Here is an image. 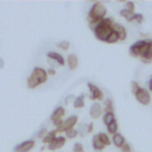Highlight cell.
Here are the masks:
<instances>
[{
  "instance_id": "obj_36",
  "label": "cell",
  "mask_w": 152,
  "mask_h": 152,
  "mask_svg": "<svg viewBox=\"0 0 152 152\" xmlns=\"http://www.w3.org/2000/svg\"><path fill=\"white\" fill-rule=\"evenodd\" d=\"M87 131H88V133H90V132L93 131V124H89V125H87Z\"/></svg>"
},
{
  "instance_id": "obj_22",
  "label": "cell",
  "mask_w": 152,
  "mask_h": 152,
  "mask_svg": "<svg viewBox=\"0 0 152 152\" xmlns=\"http://www.w3.org/2000/svg\"><path fill=\"white\" fill-rule=\"evenodd\" d=\"M114 120H115V116H114V113L113 112H109V113H104L103 114V122L106 124V126H108Z\"/></svg>"
},
{
  "instance_id": "obj_23",
  "label": "cell",
  "mask_w": 152,
  "mask_h": 152,
  "mask_svg": "<svg viewBox=\"0 0 152 152\" xmlns=\"http://www.w3.org/2000/svg\"><path fill=\"white\" fill-rule=\"evenodd\" d=\"M119 40H120V37H119V34H118L115 31H113V32L110 33V36L107 38L106 43H109V44H114V43H116V42H119Z\"/></svg>"
},
{
  "instance_id": "obj_18",
  "label": "cell",
  "mask_w": 152,
  "mask_h": 152,
  "mask_svg": "<svg viewBox=\"0 0 152 152\" xmlns=\"http://www.w3.org/2000/svg\"><path fill=\"white\" fill-rule=\"evenodd\" d=\"M91 145H93V148L95 150V151H102L106 146L100 141V139L97 138V135H94L93 137V142H91Z\"/></svg>"
},
{
  "instance_id": "obj_20",
  "label": "cell",
  "mask_w": 152,
  "mask_h": 152,
  "mask_svg": "<svg viewBox=\"0 0 152 152\" xmlns=\"http://www.w3.org/2000/svg\"><path fill=\"white\" fill-rule=\"evenodd\" d=\"M74 107L76 108V109H78V108H82L83 106H84V95H80V96H77V97H75V100H74Z\"/></svg>"
},
{
  "instance_id": "obj_7",
  "label": "cell",
  "mask_w": 152,
  "mask_h": 152,
  "mask_svg": "<svg viewBox=\"0 0 152 152\" xmlns=\"http://www.w3.org/2000/svg\"><path fill=\"white\" fill-rule=\"evenodd\" d=\"M147 40H138L135 42L134 44L131 45L129 48V53L134 57H140V53H141V50L144 49V46L146 45Z\"/></svg>"
},
{
  "instance_id": "obj_37",
  "label": "cell",
  "mask_w": 152,
  "mask_h": 152,
  "mask_svg": "<svg viewBox=\"0 0 152 152\" xmlns=\"http://www.w3.org/2000/svg\"><path fill=\"white\" fill-rule=\"evenodd\" d=\"M49 74H50V75H53V74H55V70H53V69H50L49 72H48V75H49Z\"/></svg>"
},
{
  "instance_id": "obj_26",
  "label": "cell",
  "mask_w": 152,
  "mask_h": 152,
  "mask_svg": "<svg viewBox=\"0 0 152 152\" xmlns=\"http://www.w3.org/2000/svg\"><path fill=\"white\" fill-rule=\"evenodd\" d=\"M142 20H144V15L140 14V13H135V14L129 19V21H135V23H138V24H141Z\"/></svg>"
},
{
  "instance_id": "obj_28",
  "label": "cell",
  "mask_w": 152,
  "mask_h": 152,
  "mask_svg": "<svg viewBox=\"0 0 152 152\" xmlns=\"http://www.w3.org/2000/svg\"><path fill=\"white\" fill-rule=\"evenodd\" d=\"M72 151L74 152H84V148L82 146L81 142H75L74 144V147H72Z\"/></svg>"
},
{
  "instance_id": "obj_30",
  "label": "cell",
  "mask_w": 152,
  "mask_h": 152,
  "mask_svg": "<svg viewBox=\"0 0 152 152\" xmlns=\"http://www.w3.org/2000/svg\"><path fill=\"white\" fill-rule=\"evenodd\" d=\"M104 104H106V113L113 112V103H112V101H110V100H106Z\"/></svg>"
},
{
  "instance_id": "obj_25",
  "label": "cell",
  "mask_w": 152,
  "mask_h": 152,
  "mask_svg": "<svg viewBox=\"0 0 152 152\" xmlns=\"http://www.w3.org/2000/svg\"><path fill=\"white\" fill-rule=\"evenodd\" d=\"M77 135H78V131L75 129V128H72V129L65 132V138H68V139H75Z\"/></svg>"
},
{
  "instance_id": "obj_16",
  "label": "cell",
  "mask_w": 152,
  "mask_h": 152,
  "mask_svg": "<svg viewBox=\"0 0 152 152\" xmlns=\"http://www.w3.org/2000/svg\"><path fill=\"white\" fill-rule=\"evenodd\" d=\"M112 142L116 146V147H121L125 142H126V140H125V138H124V135H121L120 133H116V134H114L113 135V139H112Z\"/></svg>"
},
{
  "instance_id": "obj_34",
  "label": "cell",
  "mask_w": 152,
  "mask_h": 152,
  "mask_svg": "<svg viewBox=\"0 0 152 152\" xmlns=\"http://www.w3.org/2000/svg\"><path fill=\"white\" fill-rule=\"evenodd\" d=\"M147 88H148V91H150V93H152V76H151V78L148 80V83H147Z\"/></svg>"
},
{
  "instance_id": "obj_10",
  "label": "cell",
  "mask_w": 152,
  "mask_h": 152,
  "mask_svg": "<svg viewBox=\"0 0 152 152\" xmlns=\"http://www.w3.org/2000/svg\"><path fill=\"white\" fill-rule=\"evenodd\" d=\"M34 147V141L33 140H26L20 142L19 145L15 146V152H28Z\"/></svg>"
},
{
  "instance_id": "obj_29",
  "label": "cell",
  "mask_w": 152,
  "mask_h": 152,
  "mask_svg": "<svg viewBox=\"0 0 152 152\" xmlns=\"http://www.w3.org/2000/svg\"><path fill=\"white\" fill-rule=\"evenodd\" d=\"M131 86H132V93L135 95V94H137V91L140 89V87H139V83H138V82H135V81H132Z\"/></svg>"
},
{
  "instance_id": "obj_35",
  "label": "cell",
  "mask_w": 152,
  "mask_h": 152,
  "mask_svg": "<svg viewBox=\"0 0 152 152\" xmlns=\"http://www.w3.org/2000/svg\"><path fill=\"white\" fill-rule=\"evenodd\" d=\"M71 100H75V97H74L72 95H68V97H66V100H65V103H69Z\"/></svg>"
},
{
  "instance_id": "obj_27",
  "label": "cell",
  "mask_w": 152,
  "mask_h": 152,
  "mask_svg": "<svg viewBox=\"0 0 152 152\" xmlns=\"http://www.w3.org/2000/svg\"><path fill=\"white\" fill-rule=\"evenodd\" d=\"M57 46H58L59 49L68 50V49H69V46H70V43H69L68 40H62V42H59V43L57 44Z\"/></svg>"
},
{
  "instance_id": "obj_8",
  "label": "cell",
  "mask_w": 152,
  "mask_h": 152,
  "mask_svg": "<svg viewBox=\"0 0 152 152\" xmlns=\"http://www.w3.org/2000/svg\"><path fill=\"white\" fill-rule=\"evenodd\" d=\"M88 88H89V91H90L89 97L91 100H103V93L97 86H95L93 83H88Z\"/></svg>"
},
{
  "instance_id": "obj_21",
  "label": "cell",
  "mask_w": 152,
  "mask_h": 152,
  "mask_svg": "<svg viewBox=\"0 0 152 152\" xmlns=\"http://www.w3.org/2000/svg\"><path fill=\"white\" fill-rule=\"evenodd\" d=\"M107 131H108V133L109 134H116L118 133V121L116 120H114V121H112L108 126H107Z\"/></svg>"
},
{
  "instance_id": "obj_17",
  "label": "cell",
  "mask_w": 152,
  "mask_h": 152,
  "mask_svg": "<svg viewBox=\"0 0 152 152\" xmlns=\"http://www.w3.org/2000/svg\"><path fill=\"white\" fill-rule=\"evenodd\" d=\"M57 133H58V132H57L56 129H52V131L48 132V133H46V135L43 138V142H45V144H48V145H49V144H50L55 138H57Z\"/></svg>"
},
{
  "instance_id": "obj_24",
  "label": "cell",
  "mask_w": 152,
  "mask_h": 152,
  "mask_svg": "<svg viewBox=\"0 0 152 152\" xmlns=\"http://www.w3.org/2000/svg\"><path fill=\"white\" fill-rule=\"evenodd\" d=\"M119 13H120V15H121V17L126 18V19H127L128 21H129V19H131V18H132V17H133V15L135 14L134 12H131V11H128L127 8H124V10H121V11H120Z\"/></svg>"
},
{
  "instance_id": "obj_2",
  "label": "cell",
  "mask_w": 152,
  "mask_h": 152,
  "mask_svg": "<svg viewBox=\"0 0 152 152\" xmlns=\"http://www.w3.org/2000/svg\"><path fill=\"white\" fill-rule=\"evenodd\" d=\"M106 13H107V8L104 7V5L102 2H94L93 4V6H91V8L89 11V14H88V21L90 23L93 28L102 19H104Z\"/></svg>"
},
{
  "instance_id": "obj_9",
  "label": "cell",
  "mask_w": 152,
  "mask_h": 152,
  "mask_svg": "<svg viewBox=\"0 0 152 152\" xmlns=\"http://www.w3.org/2000/svg\"><path fill=\"white\" fill-rule=\"evenodd\" d=\"M65 141H66V138L65 137H57L55 138L49 145H48V148L49 150H58V148H62L64 145H65Z\"/></svg>"
},
{
  "instance_id": "obj_4",
  "label": "cell",
  "mask_w": 152,
  "mask_h": 152,
  "mask_svg": "<svg viewBox=\"0 0 152 152\" xmlns=\"http://www.w3.org/2000/svg\"><path fill=\"white\" fill-rule=\"evenodd\" d=\"M77 121H78L77 115H71V116L66 118L65 120H63V122L56 128V131L57 132H68V131L72 129L76 126Z\"/></svg>"
},
{
  "instance_id": "obj_12",
  "label": "cell",
  "mask_w": 152,
  "mask_h": 152,
  "mask_svg": "<svg viewBox=\"0 0 152 152\" xmlns=\"http://www.w3.org/2000/svg\"><path fill=\"white\" fill-rule=\"evenodd\" d=\"M113 30L119 34L120 40H125V39H126V37H127V32H126V28H125L121 24L114 23V24H113Z\"/></svg>"
},
{
  "instance_id": "obj_6",
  "label": "cell",
  "mask_w": 152,
  "mask_h": 152,
  "mask_svg": "<svg viewBox=\"0 0 152 152\" xmlns=\"http://www.w3.org/2000/svg\"><path fill=\"white\" fill-rule=\"evenodd\" d=\"M64 114H65V109H64L63 107H57V108L53 110V113H52V115H51V120H52L53 125L56 126V128L63 122V116H64Z\"/></svg>"
},
{
  "instance_id": "obj_5",
  "label": "cell",
  "mask_w": 152,
  "mask_h": 152,
  "mask_svg": "<svg viewBox=\"0 0 152 152\" xmlns=\"http://www.w3.org/2000/svg\"><path fill=\"white\" fill-rule=\"evenodd\" d=\"M134 96H135L137 101L140 102V103L144 104V106H147V104L151 102V95H150V91H148L147 89H145V88H140V89L137 91V94H135Z\"/></svg>"
},
{
  "instance_id": "obj_3",
  "label": "cell",
  "mask_w": 152,
  "mask_h": 152,
  "mask_svg": "<svg viewBox=\"0 0 152 152\" xmlns=\"http://www.w3.org/2000/svg\"><path fill=\"white\" fill-rule=\"evenodd\" d=\"M48 71L44 70L43 68H39V66H36L32 71V74L28 76L27 78V87L30 89H33V88H37L39 84L46 82L48 80Z\"/></svg>"
},
{
  "instance_id": "obj_1",
  "label": "cell",
  "mask_w": 152,
  "mask_h": 152,
  "mask_svg": "<svg viewBox=\"0 0 152 152\" xmlns=\"http://www.w3.org/2000/svg\"><path fill=\"white\" fill-rule=\"evenodd\" d=\"M113 24L114 20L113 18H104L102 19L93 30H94V34L99 40L106 42L107 38L110 36V33L114 31L113 30Z\"/></svg>"
},
{
  "instance_id": "obj_32",
  "label": "cell",
  "mask_w": 152,
  "mask_h": 152,
  "mask_svg": "<svg viewBox=\"0 0 152 152\" xmlns=\"http://www.w3.org/2000/svg\"><path fill=\"white\" fill-rule=\"evenodd\" d=\"M120 150H121L122 152H131V146H129L127 142H125V144L120 147Z\"/></svg>"
},
{
  "instance_id": "obj_14",
  "label": "cell",
  "mask_w": 152,
  "mask_h": 152,
  "mask_svg": "<svg viewBox=\"0 0 152 152\" xmlns=\"http://www.w3.org/2000/svg\"><path fill=\"white\" fill-rule=\"evenodd\" d=\"M48 57L50 58V59H52V61H56L57 62V64H59V65H64V63H65V59L59 55V53H57V52H53V51H50V52H48Z\"/></svg>"
},
{
  "instance_id": "obj_33",
  "label": "cell",
  "mask_w": 152,
  "mask_h": 152,
  "mask_svg": "<svg viewBox=\"0 0 152 152\" xmlns=\"http://www.w3.org/2000/svg\"><path fill=\"white\" fill-rule=\"evenodd\" d=\"M46 133H48V132H46V129H42V131L39 132V134H38V137L43 139V138H44V137L46 135Z\"/></svg>"
},
{
  "instance_id": "obj_11",
  "label": "cell",
  "mask_w": 152,
  "mask_h": 152,
  "mask_svg": "<svg viewBox=\"0 0 152 152\" xmlns=\"http://www.w3.org/2000/svg\"><path fill=\"white\" fill-rule=\"evenodd\" d=\"M102 113V107L99 102H94L91 106H90V109H89V114H90V118L93 119H99L100 115Z\"/></svg>"
},
{
  "instance_id": "obj_19",
  "label": "cell",
  "mask_w": 152,
  "mask_h": 152,
  "mask_svg": "<svg viewBox=\"0 0 152 152\" xmlns=\"http://www.w3.org/2000/svg\"><path fill=\"white\" fill-rule=\"evenodd\" d=\"M96 135H97V138L100 139V141H101L104 146H108V145H110V144H112V142H110V140H109V137L107 135V133L100 132V133H97Z\"/></svg>"
},
{
  "instance_id": "obj_31",
  "label": "cell",
  "mask_w": 152,
  "mask_h": 152,
  "mask_svg": "<svg viewBox=\"0 0 152 152\" xmlns=\"http://www.w3.org/2000/svg\"><path fill=\"white\" fill-rule=\"evenodd\" d=\"M126 8H127L128 11H131V12H134V8H135L134 2H132V1H127V2H126Z\"/></svg>"
},
{
  "instance_id": "obj_38",
  "label": "cell",
  "mask_w": 152,
  "mask_h": 152,
  "mask_svg": "<svg viewBox=\"0 0 152 152\" xmlns=\"http://www.w3.org/2000/svg\"><path fill=\"white\" fill-rule=\"evenodd\" d=\"M4 65V63H2V59H0V66H2Z\"/></svg>"
},
{
  "instance_id": "obj_15",
  "label": "cell",
  "mask_w": 152,
  "mask_h": 152,
  "mask_svg": "<svg viewBox=\"0 0 152 152\" xmlns=\"http://www.w3.org/2000/svg\"><path fill=\"white\" fill-rule=\"evenodd\" d=\"M141 61L144 63H151L152 62V40H150L148 48H147L146 52L144 53V56L141 57Z\"/></svg>"
},
{
  "instance_id": "obj_13",
  "label": "cell",
  "mask_w": 152,
  "mask_h": 152,
  "mask_svg": "<svg viewBox=\"0 0 152 152\" xmlns=\"http://www.w3.org/2000/svg\"><path fill=\"white\" fill-rule=\"evenodd\" d=\"M66 63H68V66L70 68V70H75L78 65V59H77V56L74 55V53H70L68 57H66Z\"/></svg>"
}]
</instances>
